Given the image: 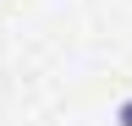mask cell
<instances>
[{
    "instance_id": "obj_1",
    "label": "cell",
    "mask_w": 132,
    "mask_h": 126,
    "mask_svg": "<svg viewBox=\"0 0 132 126\" xmlns=\"http://www.w3.org/2000/svg\"><path fill=\"white\" fill-rule=\"evenodd\" d=\"M116 126H132V99H121V104H116V115H110Z\"/></svg>"
}]
</instances>
